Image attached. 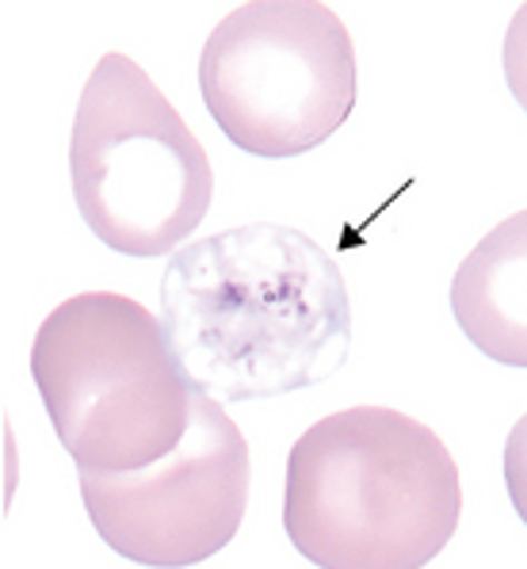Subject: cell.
<instances>
[{
    "label": "cell",
    "mask_w": 527,
    "mask_h": 569,
    "mask_svg": "<svg viewBox=\"0 0 527 569\" xmlns=\"http://www.w3.org/2000/svg\"><path fill=\"white\" fill-rule=\"evenodd\" d=\"M161 326L188 382L218 401L321 387L351 352L345 271L310 233L279 222L233 226L172 252Z\"/></svg>",
    "instance_id": "cell-1"
},
{
    "label": "cell",
    "mask_w": 527,
    "mask_h": 569,
    "mask_svg": "<svg viewBox=\"0 0 527 569\" xmlns=\"http://www.w3.org/2000/svg\"><path fill=\"white\" fill-rule=\"evenodd\" d=\"M463 516L459 462L386 406L314 420L287 455L284 531L318 569H425Z\"/></svg>",
    "instance_id": "cell-2"
},
{
    "label": "cell",
    "mask_w": 527,
    "mask_h": 569,
    "mask_svg": "<svg viewBox=\"0 0 527 569\" xmlns=\"http://www.w3.org/2000/svg\"><path fill=\"white\" fill-rule=\"evenodd\" d=\"M31 379L77 470L130 475L180 448L196 387L157 313L116 291H84L42 318Z\"/></svg>",
    "instance_id": "cell-3"
},
{
    "label": "cell",
    "mask_w": 527,
    "mask_h": 569,
    "mask_svg": "<svg viewBox=\"0 0 527 569\" xmlns=\"http://www.w3.org/2000/svg\"><path fill=\"white\" fill-rule=\"evenodd\" d=\"M69 180L88 230L135 260L188 241L215 199L203 142L127 54H103L88 73L69 138Z\"/></svg>",
    "instance_id": "cell-4"
},
{
    "label": "cell",
    "mask_w": 527,
    "mask_h": 569,
    "mask_svg": "<svg viewBox=\"0 0 527 569\" xmlns=\"http://www.w3.org/2000/svg\"><path fill=\"white\" fill-rule=\"evenodd\" d=\"M199 92L215 127L252 157L318 150L356 108V47L318 0H252L210 31Z\"/></svg>",
    "instance_id": "cell-5"
},
{
    "label": "cell",
    "mask_w": 527,
    "mask_h": 569,
    "mask_svg": "<svg viewBox=\"0 0 527 569\" xmlns=\"http://www.w3.org/2000/svg\"><path fill=\"white\" fill-rule=\"evenodd\" d=\"M249 440L222 401L196 390L180 448L130 475L81 470V501L116 555L149 569H191L237 536L249 509Z\"/></svg>",
    "instance_id": "cell-6"
},
{
    "label": "cell",
    "mask_w": 527,
    "mask_h": 569,
    "mask_svg": "<svg viewBox=\"0 0 527 569\" xmlns=\"http://www.w3.org/2000/svg\"><path fill=\"white\" fill-rule=\"evenodd\" d=\"M463 337L505 367H527V210L497 222L451 279Z\"/></svg>",
    "instance_id": "cell-7"
},
{
    "label": "cell",
    "mask_w": 527,
    "mask_h": 569,
    "mask_svg": "<svg viewBox=\"0 0 527 569\" xmlns=\"http://www.w3.org/2000/svg\"><path fill=\"white\" fill-rule=\"evenodd\" d=\"M500 470H505V493L513 501L516 516L527 528V413L516 420L513 432L505 440V455H500Z\"/></svg>",
    "instance_id": "cell-8"
},
{
    "label": "cell",
    "mask_w": 527,
    "mask_h": 569,
    "mask_svg": "<svg viewBox=\"0 0 527 569\" xmlns=\"http://www.w3.org/2000/svg\"><path fill=\"white\" fill-rule=\"evenodd\" d=\"M500 66H505L508 92L527 111V4L516 8L513 23L505 31V50H500Z\"/></svg>",
    "instance_id": "cell-9"
}]
</instances>
